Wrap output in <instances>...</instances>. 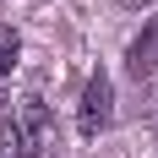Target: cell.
<instances>
[{"instance_id":"obj_1","label":"cell","mask_w":158,"mask_h":158,"mask_svg":"<svg viewBox=\"0 0 158 158\" xmlns=\"http://www.w3.org/2000/svg\"><path fill=\"white\" fill-rule=\"evenodd\" d=\"M109 120H114V87H109L104 71H93L87 87H82V104H77V131L82 136H98Z\"/></svg>"},{"instance_id":"obj_2","label":"cell","mask_w":158,"mask_h":158,"mask_svg":"<svg viewBox=\"0 0 158 158\" xmlns=\"http://www.w3.org/2000/svg\"><path fill=\"white\" fill-rule=\"evenodd\" d=\"M16 131H22L27 153H44V147H55V120H49V109L38 104V98H22V109H16Z\"/></svg>"},{"instance_id":"obj_3","label":"cell","mask_w":158,"mask_h":158,"mask_svg":"<svg viewBox=\"0 0 158 158\" xmlns=\"http://www.w3.org/2000/svg\"><path fill=\"white\" fill-rule=\"evenodd\" d=\"M126 71H131L136 82L158 77V16L136 33V38H131V49H126Z\"/></svg>"},{"instance_id":"obj_4","label":"cell","mask_w":158,"mask_h":158,"mask_svg":"<svg viewBox=\"0 0 158 158\" xmlns=\"http://www.w3.org/2000/svg\"><path fill=\"white\" fill-rule=\"evenodd\" d=\"M16 55H22V38H16V27H6V22H0V77H11Z\"/></svg>"},{"instance_id":"obj_5","label":"cell","mask_w":158,"mask_h":158,"mask_svg":"<svg viewBox=\"0 0 158 158\" xmlns=\"http://www.w3.org/2000/svg\"><path fill=\"white\" fill-rule=\"evenodd\" d=\"M126 6H142V0H126Z\"/></svg>"}]
</instances>
